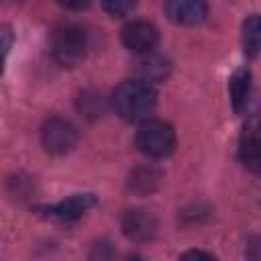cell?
<instances>
[{"mask_svg": "<svg viewBox=\"0 0 261 261\" xmlns=\"http://www.w3.org/2000/svg\"><path fill=\"white\" fill-rule=\"evenodd\" d=\"M102 6L112 16H126L137 6V0H102Z\"/></svg>", "mask_w": 261, "mask_h": 261, "instance_id": "obj_15", "label": "cell"}, {"mask_svg": "<svg viewBox=\"0 0 261 261\" xmlns=\"http://www.w3.org/2000/svg\"><path fill=\"white\" fill-rule=\"evenodd\" d=\"M155 102H157V92L153 84L141 77L120 82L110 96V106L114 114L124 122H137L147 118L155 108Z\"/></svg>", "mask_w": 261, "mask_h": 261, "instance_id": "obj_1", "label": "cell"}, {"mask_svg": "<svg viewBox=\"0 0 261 261\" xmlns=\"http://www.w3.org/2000/svg\"><path fill=\"white\" fill-rule=\"evenodd\" d=\"M120 39H122V45L128 51L145 55V53H151L155 49V45L159 41V33L147 20H133V22L124 24V29L120 33Z\"/></svg>", "mask_w": 261, "mask_h": 261, "instance_id": "obj_5", "label": "cell"}, {"mask_svg": "<svg viewBox=\"0 0 261 261\" xmlns=\"http://www.w3.org/2000/svg\"><path fill=\"white\" fill-rule=\"evenodd\" d=\"M184 259H214L210 253H202V251H188L181 255Z\"/></svg>", "mask_w": 261, "mask_h": 261, "instance_id": "obj_18", "label": "cell"}, {"mask_svg": "<svg viewBox=\"0 0 261 261\" xmlns=\"http://www.w3.org/2000/svg\"><path fill=\"white\" fill-rule=\"evenodd\" d=\"M239 157L245 167H249L253 173L259 171V135H257V120L251 118L241 133L239 143Z\"/></svg>", "mask_w": 261, "mask_h": 261, "instance_id": "obj_9", "label": "cell"}, {"mask_svg": "<svg viewBox=\"0 0 261 261\" xmlns=\"http://www.w3.org/2000/svg\"><path fill=\"white\" fill-rule=\"evenodd\" d=\"M96 204V198L92 194H73L65 200H61L59 204L55 206H49V208H41L47 216L55 218V220H61V222H73L77 220L88 208H92Z\"/></svg>", "mask_w": 261, "mask_h": 261, "instance_id": "obj_8", "label": "cell"}, {"mask_svg": "<svg viewBox=\"0 0 261 261\" xmlns=\"http://www.w3.org/2000/svg\"><path fill=\"white\" fill-rule=\"evenodd\" d=\"M228 92H230V102L237 114L247 110L249 104V96H251V73L247 69H239L232 73L230 84H228Z\"/></svg>", "mask_w": 261, "mask_h": 261, "instance_id": "obj_11", "label": "cell"}, {"mask_svg": "<svg viewBox=\"0 0 261 261\" xmlns=\"http://www.w3.org/2000/svg\"><path fill=\"white\" fill-rule=\"evenodd\" d=\"M261 33V24H259V16L257 14H251L245 22H243V47L245 51L255 57L257 51H259V35Z\"/></svg>", "mask_w": 261, "mask_h": 261, "instance_id": "obj_14", "label": "cell"}, {"mask_svg": "<svg viewBox=\"0 0 261 261\" xmlns=\"http://www.w3.org/2000/svg\"><path fill=\"white\" fill-rule=\"evenodd\" d=\"M165 14L175 24L192 27L206 18L208 6L204 0H165Z\"/></svg>", "mask_w": 261, "mask_h": 261, "instance_id": "obj_7", "label": "cell"}, {"mask_svg": "<svg viewBox=\"0 0 261 261\" xmlns=\"http://www.w3.org/2000/svg\"><path fill=\"white\" fill-rule=\"evenodd\" d=\"M41 143L49 155H65L75 147L77 130L69 120L53 116L41 128Z\"/></svg>", "mask_w": 261, "mask_h": 261, "instance_id": "obj_4", "label": "cell"}, {"mask_svg": "<svg viewBox=\"0 0 261 261\" xmlns=\"http://www.w3.org/2000/svg\"><path fill=\"white\" fill-rule=\"evenodd\" d=\"M163 179V173L153 167V165H139L135 167L130 173H128V179H126V186L133 194L137 196H147L151 192H155L159 188Z\"/></svg>", "mask_w": 261, "mask_h": 261, "instance_id": "obj_10", "label": "cell"}, {"mask_svg": "<svg viewBox=\"0 0 261 261\" xmlns=\"http://www.w3.org/2000/svg\"><path fill=\"white\" fill-rule=\"evenodd\" d=\"M12 2H22V0H12Z\"/></svg>", "mask_w": 261, "mask_h": 261, "instance_id": "obj_19", "label": "cell"}, {"mask_svg": "<svg viewBox=\"0 0 261 261\" xmlns=\"http://www.w3.org/2000/svg\"><path fill=\"white\" fill-rule=\"evenodd\" d=\"M135 143L143 155L151 159H163L175 149V130L169 122L151 118L139 126Z\"/></svg>", "mask_w": 261, "mask_h": 261, "instance_id": "obj_3", "label": "cell"}, {"mask_svg": "<svg viewBox=\"0 0 261 261\" xmlns=\"http://www.w3.org/2000/svg\"><path fill=\"white\" fill-rule=\"evenodd\" d=\"M55 2L67 10H84L90 4V0H55Z\"/></svg>", "mask_w": 261, "mask_h": 261, "instance_id": "obj_17", "label": "cell"}, {"mask_svg": "<svg viewBox=\"0 0 261 261\" xmlns=\"http://www.w3.org/2000/svg\"><path fill=\"white\" fill-rule=\"evenodd\" d=\"M139 77L149 82V84H155V82H163L169 73V63L167 59L163 57H157V55H149L145 53V59L139 61Z\"/></svg>", "mask_w": 261, "mask_h": 261, "instance_id": "obj_12", "label": "cell"}, {"mask_svg": "<svg viewBox=\"0 0 261 261\" xmlns=\"http://www.w3.org/2000/svg\"><path fill=\"white\" fill-rule=\"evenodd\" d=\"M12 41H14L12 29H10L8 24H2V27H0V73H2V69H4V63H6V57H8V53H10Z\"/></svg>", "mask_w": 261, "mask_h": 261, "instance_id": "obj_16", "label": "cell"}, {"mask_svg": "<svg viewBox=\"0 0 261 261\" xmlns=\"http://www.w3.org/2000/svg\"><path fill=\"white\" fill-rule=\"evenodd\" d=\"M77 110L88 118V120H98L104 114V100L98 92L94 90H84L77 96Z\"/></svg>", "mask_w": 261, "mask_h": 261, "instance_id": "obj_13", "label": "cell"}, {"mask_svg": "<svg viewBox=\"0 0 261 261\" xmlns=\"http://www.w3.org/2000/svg\"><path fill=\"white\" fill-rule=\"evenodd\" d=\"M122 232L126 239L135 243H147L155 237L157 232V220L149 210L143 208H133L122 214Z\"/></svg>", "mask_w": 261, "mask_h": 261, "instance_id": "obj_6", "label": "cell"}, {"mask_svg": "<svg viewBox=\"0 0 261 261\" xmlns=\"http://www.w3.org/2000/svg\"><path fill=\"white\" fill-rule=\"evenodd\" d=\"M51 51L61 65H75L88 53V33L75 22L59 24L51 35Z\"/></svg>", "mask_w": 261, "mask_h": 261, "instance_id": "obj_2", "label": "cell"}]
</instances>
